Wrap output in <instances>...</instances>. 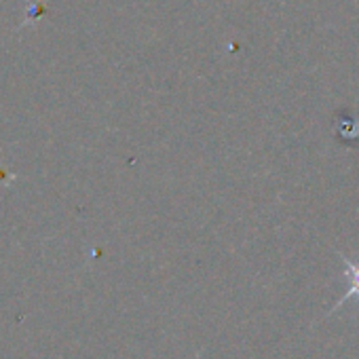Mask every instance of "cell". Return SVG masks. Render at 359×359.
Wrapping results in <instances>:
<instances>
[{
    "mask_svg": "<svg viewBox=\"0 0 359 359\" xmlns=\"http://www.w3.org/2000/svg\"><path fill=\"white\" fill-rule=\"evenodd\" d=\"M340 260L346 264V277H348V281H351V287H348V292L336 302V306H334L330 313H334L338 306H342V304L348 302V300H355V298L359 300V262H353V260H348V258L342 256V254H340Z\"/></svg>",
    "mask_w": 359,
    "mask_h": 359,
    "instance_id": "obj_1",
    "label": "cell"
}]
</instances>
